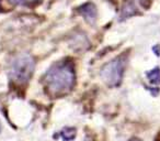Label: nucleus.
Returning a JSON list of instances; mask_svg holds the SVG:
<instances>
[{
    "mask_svg": "<svg viewBox=\"0 0 160 141\" xmlns=\"http://www.w3.org/2000/svg\"><path fill=\"white\" fill-rule=\"evenodd\" d=\"M34 60L28 54L18 55L11 63L10 77L18 84H25L30 81L34 71Z\"/></svg>",
    "mask_w": 160,
    "mask_h": 141,
    "instance_id": "obj_2",
    "label": "nucleus"
},
{
    "mask_svg": "<svg viewBox=\"0 0 160 141\" xmlns=\"http://www.w3.org/2000/svg\"><path fill=\"white\" fill-rule=\"evenodd\" d=\"M140 1H142V0H140Z\"/></svg>",
    "mask_w": 160,
    "mask_h": 141,
    "instance_id": "obj_10",
    "label": "nucleus"
},
{
    "mask_svg": "<svg viewBox=\"0 0 160 141\" xmlns=\"http://www.w3.org/2000/svg\"><path fill=\"white\" fill-rule=\"evenodd\" d=\"M59 136L64 141H71L76 137V129L75 128H65L59 132Z\"/></svg>",
    "mask_w": 160,
    "mask_h": 141,
    "instance_id": "obj_6",
    "label": "nucleus"
},
{
    "mask_svg": "<svg viewBox=\"0 0 160 141\" xmlns=\"http://www.w3.org/2000/svg\"><path fill=\"white\" fill-rule=\"evenodd\" d=\"M44 81L53 95L69 92L75 84V69L70 62H57L46 72Z\"/></svg>",
    "mask_w": 160,
    "mask_h": 141,
    "instance_id": "obj_1",
    "label": "nucleus"
},
{
    "mask_svg": "<svg viewBox=\"0 0 160 141\" xmlns=\"http://www.w3.org/2000/svg\"><path fill=\"white\" fill-rule=\"evenodd\" d=\"M0 131H1V122H0Z\"/></svg>",
    "mask_w": 160,
    "mask_h": 141,
    "instance_id": "obj_9",
    "label": "nucleus"
},
{
    "mask_svg": "<svg viewBox=\"0 0 160 141\" xmlns=\"http://www.w3.org/2000/svg\"><path fill=\"white\" fill-rule=\"evenodd\" d=\"M147 79H149L151 84H160V68L155 67L146 73Z\"/></svg>",
    "mask_w": 160,
    "mask_h": 141,
    "instance_id": "obj_5",
    "label": "nucleus"
},
{
    "mask_svg": "<svg viewBox=\"0 0 160 141\" xmlns=\"http://www.w3.org/2000/svg\"><path fill=\"white\" fill-rule=\"evenodd\" d=\"M135 14H136V8L133 6V3H126L122 9L121 17H122V18H128V17H131V16H134Z\"/></svg>",
    "mask_w": 160,
    "mask_h": 141,
    "instance_id": "obj_7",
    "label": "nucleus"
},
{
    "mask_svg": "<svg viewBox=\"0 0 160 141\" xmlns=\"http://www.w3.org/2000/svg\"><path fill=\"white\" fill-rule=\"evenodd\" d=\"M126 66V57L120 55L110 61L101 69V77L110 86H118L122 82L124 69Z\"/></svg>",
    "mask_w": 160,
    "mask_h": 141,
    "instance_id": "obj_3",
    "label": "nucleus"
},
{
    "mask_svg": "<svg viewBox=\"0 0 160 141\" xmlns=\"http://www.w3.org/2000/svg\"><path fill=\"white\" fill-rule=\"evenodd\" d=\"M10 3L17 6H35L40 3L41 0H9Z\"/></svg>",
    "mask_w": 160,
    "mask_h": 141,
    "instance_id": "obj_8",
    "label": "nucleus"
},
{
    "mask_svg": "<svg viewBox=\"0 0 160 141\" xmlns=\"http://www.w3.org/2000/svg\"><path fill=\"white\" fill-rule=\"evenodd\" d=\"M78 12H79L83 18L86 19L88 23L90 24H93L94 21L97 19V8L93 3H88L82 5L81 7L78 8Z\"/></svg>",
    "mask_w": 160,
    "mask_h": 141,
    "instance_id": "obj_4",
    "label": "nucleus"
}]
</instances>
